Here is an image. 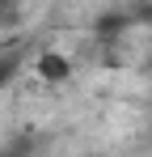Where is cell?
<instances>
[{
	"label": "cell",
	"mask_w": 152,
	"mask_h": 157,
	"mask_svg": "<svg viewBox=\"0 0 152 157\" xmlns=\"http://www.w3.org/2000/svg\"><path fill=\"white\" fill-rule=\"evenodd\" d=\"M34 72H38V81H42V85H63V81L72 77V59H68L63 51H38Z\"/></svg>",
	"instance_id": "obj_1"
}]
</instances>
